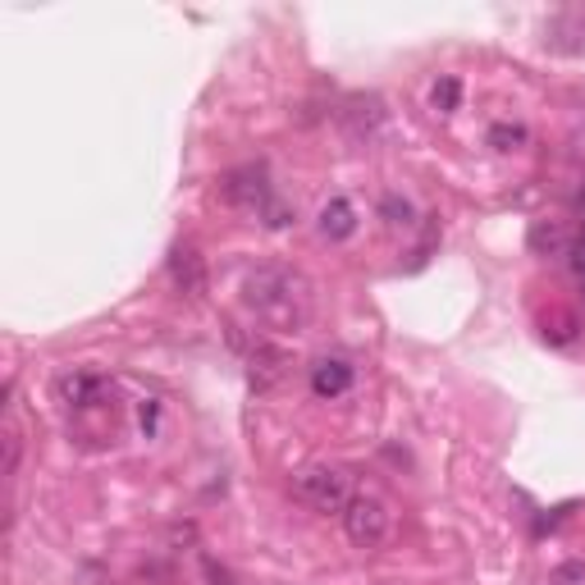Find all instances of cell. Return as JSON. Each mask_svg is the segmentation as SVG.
<instances>
[{
    "instance_id": "6da1fadb",
    "label": "cell",
    "mask_w": 585,
    "mask_h": 585,
    "mask_svg": "<svg viewBox=\"0 0 585 585\" xmlns=\"http://www.w3.org/2000/svg\"><path fill=\"white\" fill-rule=\"evenodd\" d=\"M242 306H248L266 329L302 334L312 325L316 293H312V280L293 266H257L242 274Z\"/></svg>"
},
{
    "instance_id": "7a4b0ae2",
    "label": "cell",
    "mask_w": 585,
    "mask_h": 585,
    "mask_svg": "<svg viewBox=\"0 0 585 585\" xmlns=\"http://www.w3.org/2000/svg\"><path fill=\"white\" fill-rule=\"evenodd\" d=\"M293 499L316 508V512H334L344 517V508L353 503V485L338 467H302L293 476Z\"/></svg>"
},
{
    "instance_id": "3957f363",
    "label": "cell",
    "mask_w": 585,
    "mask_h": 585,
    "mask_svg": "<svg viewBox=\"0 0 585 585\" xmlns=\"http://www.w3.org/2000/svg\"><path fill=\"white\" fill-rule=\"evenodd\" d=\"M389 527H393V517H389L384 499H376V495H353V503L344 508V535L357 549H380L389 540Z\"/></svg>"
},
{
    "instance_id": "277c9868",
    "label": "cell",
    "mask_w": 585,
    "mask_h": 585,
    "mask_svg": "<svg viewBox=\"0 0 585 585\" xmlns=\"http://www.w3.org/2000/svg\"><path fill=\"white\" fill-rule=\"evenodd\" d=\"M220 197H225L229 206L257 210V215H266V210L274 206V188H270V178H266V170H261V165L229 170V174L220 178Z\"/></svg>"
},
{
    "instance_id": "5b68a950",
    "label": "cell",
    "mask_w": 585,
    "mask_h": 585,
    "mask_svg": "<svg viewBox=\"0 0 585 585\" xmlns=\"http://www.w3.org/2000/svg\"><path fill=\"white\" fill-rule=\"evenodd\" d=\"M289 371H293L289 348L270 344V338H257L252 353H248V384H252L257 393H274V389L289 380Z\"/></svg>"
},
{
    "instance_id": "8992f818",
    "label": "cell",
    "mask_w": 585,
    "mask_h": 585,
    "mask_svg": "<svg viewBox=\"0 0 585 585\" xmlns=\"http://www.w3.org/2000/svg\"><path fill=\"white\" fill-rule=\"evenodd\" d=\"M55 393H59V403H65V408H101L115 389L97 371H65L55 380Z\"/></svg>"
},
{
    "instance_id": "52a82bcc",
    "label": "cell",
    "mask_w": 585,
    "mask_h": 585,
    "mask_svg": "<svg viewBox=\"0 0 585 585\" xmlns=\"http://www.w3.org/2000/svg\"><path fill=\"white\" fill-rule=\"evenodd\" d=\"M170 280H174V289L188 297V302H197L202 293H206V261H202V252L197 248H178L170 252Z\"/></svg>"
},
{
    "instance_id": "ba28073f",
    "label": "cell",
    "mask_w": 585,
    "mask_h": 585,
    "mask_svg": "<svg viewBox=\"0 0 585 585\" xmlns=\"http://www.w3.org/2000/svg\"><path fill=\"white\" fill-rule=\"evenodd\" d=\"M353 380H357V371H353V361H344V357H321L316 366H312V393L316 398H344L348 389H353Z\"/></svg>"
},
{
    "instance_id": "9c48e42d",
    "label": "cell",
    "mask_w": 585,
    "mask_h": 585,
    "mask_svg": "<svg viewBox=\"0 0 585 585\" xmlns=\"http://www.w3.org/2000/svg\"><path fill=\"white\" fill-rule=\"evenodd\" d=\"M316 229H321V238H329V242L353 238V234H357V206H353L348 197H329V202L321 206V215H316Z\"/></svg>"
},
{
    "instance_id": "30bf717a",
    "label": "cell",
    "mask_w": 585,
    "mask_h": 585,
    "mask_svg": "<svg viewBox=\"0 0 585 585\" xmlns=\"http://www.w3.org/2000/svg\"><path fill=\"white\" fill-rule=\"evenodd\" d=\"M527 242H531L535 257H567L572 252V234H567L563 220H535L531 234H527Z\"/></svg>"
},
{
    "instance_id": "8fae6325",
    "label": "cell",
    "mask_w": 585,
    "mask_h": 585,
    "mask_svg": "<svg viewBox=\"0 0 585 585\" xmlns=\"http://www.w3.org/2000/svg\"><path fill=\"white\" fill-rule=\"evenodd\" d=\"M527 138H531L527 124H508V119L489 129V147H495V151H521V147H527Z\"/></svg>"
},
{
    "instance_id": "7c38bea8",
    "label": "cell",
    "mask_w": 585,
    "mask_h": 585,
    "mask_svg": "<svg viewBox=\"0 0 585 585\" xmlns=\"http://www.w3.org/2000/svg\"><path fill=\"white\" fill-rule=\"evenodd\" d=\"M457 101H462V83L457 78H440L435 87H430V106H435L440 115H453Z\"/></svg>"
},
{
    "instance_id": "4fadbf2b",
    "label": "cell",
    "mask_w": 585,
    "mask_h": 585,
    "mask_svg": "<svg viewBox=\"0 0 585 585\" xmlns=\"http://www.w3.org/2000/svg\"><path fill=\"white\" fill-rule=\"evenodd\" d=\"M380 215H384V220L389 225H412V202H403V197H398V193H389L384 202H380Z\"/></svg>"
},
{
    "instance_id": "5bb4252c",
    "label": "cell",
    "mask_w": 585,
    "mask_h": 585,
    "mask_svg": "<svg viewBox=\"0 0 585 585\" xmlns=\"http://www.w3.org/2000/svg\"><path fill=\"white\" fill-rule=\"evenodd\" d=\"M549 585H585V563H563V567H553Z\"/></svg>"
},
{
    "instance_id": "9a60e30c",
    "label": "cell",
    "mask_w": 585,
    "mask_h": 585,
    "mask_svg": "<svg viewBox=\"0 0 585 585\" xmlns=\"http://www.w3.org/2000/svg\"><path fill=\"white\" fill-rule=\"evenodd\" d=\"M19 453H23V440L14 435V430H6V476L19 472Z\"/></svg>"
},
{
    "instance_id": "2e32d148",
    "label": "cell",
    "mask_w": 585,
    "mask_h": 585,
    "mask_svg": "<svg viewBox=\"0 0 585 585\" xmlns=\"http://www.w3.org/2000/svg\"><path fill=\"white\" fill-rule=\"evenodd\" d=\"M567 257H572V274H576L581 284H585V229L572 238V252H567Z\"/></svg>"
},
{
    "instance_id": "e0dca14e",
    "label": "cell",
    "mask_w": 585,
    "mask_h": 585,
    "mask_svg": "<svg viewBox=\"0 0 585 585\" xmlns=\"http://www.w3.org/2000/svg\"><path fill=\"white\" fill-rule=\"evenodd\" d=\"M142 430H147V435L156 430V403H147V408H142Z\"/></svg>"
},
{
    "instance_id": "ac0fdd59",
    "label": "cell",
    "mask_w": 585,
    "mask_h": 585,
    "mask_svg": "<svg viewBox=\"0 0 585 585\" xmlns=\"http://www.w3.org/2000/svg\"><path fill=\"white\" fill-rule=\"evenodd\" d=\"M581 289H585V284H581Z\"/></svg>"
}]
</instances>
